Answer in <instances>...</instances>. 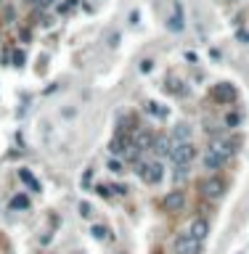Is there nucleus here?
Listing matches in <instances>:
<instances>
[{"instance_id":"obj_2","label":"nucleus","mask_w":249,"mask_h":254,"mask_svg":"<svg viewBox=\"0 0 249 254\" xmlns=\"http://www.w3.org/2000/svg\"><path fill=\"white\" fill-rule=\"evenodd\" d=\"M201 252V241H196L191 233H178L175 238V254H199Z\"/></svg>"},{"instance_id":"obj_8","label":"nucleus","mask_w":249,"mask_h":254,"mask_svg":"<svg viewBox=\"0 0 249 254\" xmlns=\"http://www.w3.org/2000/svg\"><path fill=\"white\" fill-rule=\"evenodd\" d=\"M162 204H165L167 212H180L183 207H186V196H183V191H170Z\"/></svg>"},{"instance_id":"obj_6","label":"nucleus","mask_w":249,"mask_h":254,"mask_svg":"<svg viewBox=\"0 0 249 254\" xmlns=\"http://www.w3.org/2000/svg\"><path fill=\"white\" fill-rule=\"evenodd\" d=\"M201 162H204V169H212V172H215V169H220L228 162V156L220 154L215 146H209L207 151H204V159H201Z\"/></svg>"},{"instance_id":"obj_20","label":"nucleus","mask_w":249,"mask_h":254,"mask_svg":"<svg viewBox=\"0 0 249 254\" xmlns=\"http://www.w3.org/2000/svg\"><path fill=\"white\" fill-rule=\"evenodd\" d=\"M22 64H24V53H22V50H16V53H14V67H22Z\"/></svg>"},{"instance_id":"obj_1","label":"nucleus","mask_w":249,"mask_h":254,"mask_svg":"<svg viewBox=\"0 0 249 254\" xmlns=\"http://www.w3.org/2000/svg\"><path fill=\"white\" fill-rule=\"evenodd\" d=\"M223 193H225V180L223 178H207L204 183H201V196L204 199H209V201H218V199H223Z\"/></svg>"},{"instance_id":"obj_9","label":"nucleus","mask_w":249,"mask_h":254,"mask_svg":"<svg viewBox=\"0 0 249 254\" xmlns=\"http://www.w3.org/2000/svg\"><path fill=\"white\" fill-rule=\"evenodd\" d=\"M191 133H194V127L188 125V122H180V125H175V127H173V135H170V140H173V143L191 140Z\"/></svg>"},{"instance_id":"obj_12","label":"nucleus","mask_w":249,"mask_h":254,"mask_svg":"<svg viewBox=\"0 0 249 254\" xmlns=\"http://www.w3.org/2000/svg\"><path fill=\"white\" fill-rule=\"evenodd\" d=\"M151 146H154L156 156H170V151H173V140H170V138H156Z\"/></svg>"},{"instance_id":"obj_23","label":"nucleus","mask_w":249,"mask_h":254,"mask_svg":"<svg viewBox=\"0 0 249 254\" xmlns=\"http://www.w3.org/2000/svg\"><path fill=\"white\" fill-rule=\"evenodd\" d=\"M27 3H37V0H27Z\"/></svg>"},{"instance_id":"obj_16","label":"nucleus","mask_w":249,"mask_h":254,"mask_svg":"<svg viewBox=\"0 0 249 254\" xmlns=\"http://www.w3.org/2000/svg\"><path fill=\"white\" fill-rule=\"evenodd\" d=\"M90 214H93V207H90L88 201H82V204H80V217H85V220H88Z\"/></svg>"},{"instance_id":"obj_18","label":"nucleus","mask_w":249,"mask_h":254,"mask_svg":"<svg viewBox=\"0 0 249 254\" xmlns=\"http://www.w3.org/2000/svg\"><path fill=\"white\" fill-rule=\"evenodd\" d=\"M109 169H111V172H114V175H122L124 172V167L120 164V162H117V159H111L109 162Z\"/></svg>"},{"instance_id":"obj_21","label":"nucleus","mask_w":249,"mask_h":254,"mask_svg":"<svg viewBox=\"0 0 249 254\" xmlns=\"http://www.w3.org/2000/svg\"><path fill=\"white\" fill-rule=\"evenodd\" d=\"M109 191H111V188H106V185H98L96 188V193H101V196H109Z\"/></svg>"},{"instance_id":"obj_13","label":"nucleus","mask_w":249,"mask_h":254,"mask_svg":"<svg viewBox=\"0 0 249 254\" xmlns=\"http://www.w3.org/2000/svg\"><path fill=\"white\" fill-rule=\"evenodd\" d=\"M191 175V162H183V164H175V172H173V178H175V183H183V180Z\"/></svg>"},{"instance_id":"obj_10","label":"nucleus","mask_w":249,"mask_h":254,"mask_svg":"<svg viewBox=\"0 0 249 254\" xmlns=\"http://www.w3.org/2000/svg\"><path fill=\"white\" fill-rule=\"evenodd\" d=\"M19 180H22L24 185L29 188V191H35V193H40L43 191V185H40V180L35 178V175L29 172V169H19Z\"/></svg>"},{"instance_id":"obj_15","label":"nucleus","mask_w":249,"mask_h":254,"mask_svg":"<svg viewBox=\"0 0 249 254\" xmlns=\"http://www.w3.org/2000/svg\"><path fill=\"white\" fill-rule=\"evenodd\" d=\"M225 125H228V127H239V125H241V114H236V112L228 114V116H225Z\"/></svg>"},{"instance_id":"obj_17","label":"nucleus","mask_w":249,"mask_h":254,"mask_svg":"<svg viewBox=\"0 0 249 254\" xmlns=\"http://www.w3.org/2000/svg\"><path fill=\"white\" fill-rule=\"evenodd\" d=\"M106 233H109V231H106L103 225H96V228H93V236H96L98 241H103V238H106Z\"/></svg>"},{"instance_id":"obj_22","label":"nucleus","mask_w":249,"mask_h":254,"mask_svg":"<svg viewBox=\"0 0 249 254\" xmlns=\"http://www.w3.org/2000/svg\"><path fill=\"white\" fill-rule=\"evenodd\" d=\"M37 5H40V8H50V5H53V0H37Z\"/></svg>"},{"instance_id":"obj_14","label":"nucleus","mask_w":249,"mask_h":254,"mask_svg":"<svg viewBox=\"0 0 249 254\" xmlns=\"http://www.w3.org/2000/svg\"><path fill=\"white\" fill-rule=\"evenodd\" d=\"M11 209H29V199L24 196V193H16V196L11 199Z\"/></svg>"},{"instance_id":"obj_11","label":"nucleus","mask_w":249,"mask_h":254,"mask_svg":"<svg viewBox=\"0 0 249 254\" xmlns=\"http://www.w3.org/2000/svg\"><path fill=\"white\" fill-rule=\"evenodd\" d=\"M167 27L173 29V32H180L183 29V8H180V3H173V16L167 19Z\"/></svg>"},{"instance_id":"obj_24","label":"nucleus","mask_w":249,"mask_h":254,"mask_svg":"<svg viewBox=\"0 0 249 254\" xmlns=\"http://www.w3.org/2000/svg\"><path fill=\"white\" fill-rule=\"evenodd\" d=\"M239 254H244V252H239Z\"/></svg>"},{"instance_id":"obj_19","label":"nucleus","mask_w":249,"mask_h":254,"mask_svg":"<svg viewBox=\"0 0 249 254\" xmlns=\"http://www.w3.org/2000/svg\"><path fill=\"white\" fill-rule=\"evenodd\" d=\"M154 69V61H151V58H146V61H141V71H143V74H149V71H151Z\"/></svg>"},{"instance_id":"obj_3","label":"nucleus","mask_w":249,"mask_h":254,"mask_svg":"<svg viewBox=\"0 0 249 254\" xmlns=\"http://www.w3.org/2000/svg\"><path fill=\"white\" fill-rule=\"evenodd\" d=\"M138 175L146 183H159V180L165 178V167H162V162H143L138 167Z\"/></svg>"},{"instance_id":"obj_7","label":"nucleus","mask_w":249,"mask_h":254,"mask_svg":"<svg viewBox=\"0 0 249 254\" xmlns=\"http://www.w3.org/2000/svg\"><path fill=\"white\" fill-rule=\"evenodd\" d=\"M188 233H191L196 241H201V244H204V241L209 238V223H207L204 217H194L191 225H188Z\"/></svg>"},{"instance_id":"obj_5","label":"nucleus","mask_w":249,"mask_h":254,"mask_svg":"<svg viewBox=\"0 0 249 254\" xmlns=\"http://www.w3.org/2000/svg\"><path fill=\"white\" fill-rule=\"evenodd\" d=\"M209 95H212V101H218V103H231L236 98V88L231 82H218Z\"/></svg>"},{"instance_id":"obj_4","label":"nucleus","mask_w":249,"mask_h":254,"mask_svg":"<svg viewBox=\"0 0 249 254\" xmlns=\"http://www.w3.org/2000/svg\"><path fill=\"white\" fill-rule=\"evenodd\" d=\"M196 154L194 143L191 140H183V143H173V151H170V159L175 162V164H183V162H191Z\"/></svg>"}]
</instances>
